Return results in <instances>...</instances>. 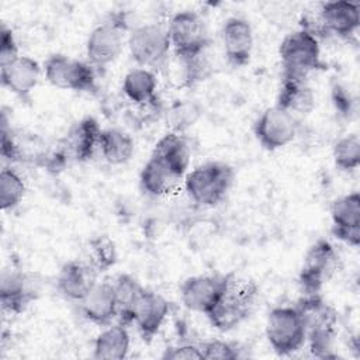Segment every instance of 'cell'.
I'll list each match as a JSON object with an SVG mask.
<instances>
[{
	"mask_svg": "<svg viewBox=\"0 0 360 360\" xmlns=\"http://www.w3.org/2000/svg\"><path fill=\"white\" fill-rule=\"evenodd\" d=\"M112 287H114V294H115L117 308H118L117 319L118 322L128 326L131 323L132 308L145 287H142L139 281L128 273L118 274L117 278L112 281Z\"/></svg>",
	"mask_w": 360,
	"mask_h": 360,
	"instance_id": "27",
	"label": "cell"
},
{
	"mask_svg": "<svg viewBox=\"0 0 360 360\" xmlns=\"http://www.w3.org/2000/svg\"><path fill=\"white\" fill-rule=\"evenodd\" d=\"M235 180V170L225 162L212 160L195 166L184 176V190L188 198L201 207L219 204Z\"/></svg>",
	"mask_w": 360,
	"mask_h": 360,
	"instance_id": "2",
	"label": "cell"
},
{
	"mask_svg": "<svg viewBox=\"0 0 360 360\" xmlns=\"http://www.w3.org/2000/svg\"><path fill=\"white\" fill-rule=\"evenodd\" d=\"M298 134V121L294 114L277 107L266 108L253 122V135L260 146L269 152L291 143Z\"/></svg>",
	"mask_w": 360,
	"mask_h": 360,
	"instance_id": "10",
	"label": "cell"
},
{
	"mask_svg": "<svg viewBox=\"0 0 360 360\" xmlns=\"http://www.w3.org/2000/svg\"><path fill=\"white\" fill-rule=\"evenodd\" d=\"M79 305L82 315L98 326H107L118 316L114 287L110 281H97Z\"/></svg>",
	"mask_w": 360,
	"mask_h": 360,
	"instance_id": "19",
	"label": "cell"
},
{
	"mask_svg": "<svg viewBox=\"0 0 360 360\" xmlns=\"http://www.w3.org/2000/svg\"><path fill=\"white\" fill-rule=\"evenodd\" d=\"M229 277L231 273L187 277L180 285V300L183 305L190 311L207 315L222 295Z\"/></svg>",
	"mask_w": 360,
	"mask_h": 360,
	"instance_id": "11",
	"label": "cell"
},
{
	"mask_svg": "<svg viewBox=\"0 0 360 360\" xmlns=\"http://www.w3.org/2000/svg\"><path fill=\"white\" fill-rule=\"evenodd\" d=\"M295 307L304 321L307 332L316 328L338 326V312L321 294L302 295Z\"/></svg>",
	"mask_w": 360,
	"mask_h": 360,
	"instance_id": "26",
	"label": "cell"
},
{
	"mask_svg": "<svg viewBox=\"0 0 360 360\" xmlns=\"http://www.w3.org/2000/svg\"><path fill=\"white\" fill-rule=\"evenodd\" d=\"M338 335V326L316 328L307 332V342L311 353L318 359H336L335 340Z\"/></svg>",
	"mask_w": 360,
	"mask_h": 360,
	"instance_id": "32",
	"label": "cell"
},
{
	"mask_svg": "<svg viewBox=\"0 0 360 360\" xmlns=\"http://www.w3.org/2000/svg\"><path fill=\"white\" fill-rule=\"evenodd\" d=\"M257 285L252 280L238 278L231 273L229 281L214 308L205 315L219 332H228L249 318L257 300Z\"/></svg>",
	"mask_w": 360,
	"mask_h": 360,
	"instance_id": "1",
	"label": "cell"
},
{
	"mask_svg": "<svg viewBox=\"0 0 360 360\" xmlns=\"http://www.w3.org/2000/svg\"><path fill=\"white\" fill-rule=\"evenodd\" d=\"M128 31L122 13L111 15L107 21L94 27L86 41V56L96 69H103L118 59L125 45Z\"/></svg>",
	"mask_w": 360,
	"mask_h": 360,
	"instance_id": "7",
	"label": "cell"
},
{
	"mask_svg": "<svg viewBox=\"0 0 360 360\" xmlns=\"http://www.w3.org/2000/svg\"><path fill=\"white\" fill-rule=\"evenodd\" d=\"M180 180L163 160L152 153L139 172V186L142 191L152 197H162L172 193Z\"/></svg>",
	"mask_w": 360,
	"mask_h": 360,
	"instance_id": "21",
	"label": "cell"
},
{
	"mask_svg": "<svg viewBox=\"0 0 360 360\" xmlns=\"http://www.w3.org/2000/svg\"><path fill=\"white\" fill-rule=\"evenodd\" d=\"M131 336L127 325L110 323L97 335L93 343V357L97 360H122L128 356Z\"/></svg>",
	"mask_w": 360,
	"mask_h": 360,
	"instance_id": "22",
	"label": "cell"
},
{
	"mask_svg": "<svg viewBox=\"0 0 360 360\" xmlns=\"http://www.w3.org/2000/svg\"><path fill=\"white\" fill-rule=\"evenodd\" d=\"M276 105L291 114H308L315 107V93L308 79L281 75Z\"/></svg>",
	"mask_w": 360,
	"mask_h": 360,
	"instance_id": "20",
	"label": "cell"
},
{
	"mask_svg": "<svg viewBox=\"0 0 360 360\" xmlns=\"http://www.w3.org/2000/svg\"><path fill=\"white\" fill-rule=\"evenodd\" d=\"M152 155L163 160L177 177L184 179V176L187 174L191 152L188 142L183 135L177 132L165 134L156 142Z\"/></svg>",
	"mask_w": 360,
	"mask_h": 360,
	"instance_id": "23",
	"label": "cell"
},
{
	"mask_svg": "<svg viewBox=\"0 0 360 360\" xmlns=\"http://www.w3.org/2000/svg\"><path fill=\"white\" fill-rule=\"evenodd\" d=\"M319 24L328 34L347 39L360 25V6L354 1H325L319 8Z\"/></svg>",
	"mask_w": 360,
	"mask_h": 360,
	"instance_id": "15",
	"label": "cell"
},
{
	"mask_svg": "<svg viewBox=\"0 0 360 360\" xmlns=\"http://www.w3.org/2000/svg\"><path fill=\"white\" fill-rule=\"evenodd\" d=\"M332 235L338 240H340L352 248H359V245H360V228H350V229L332 228Z\"/></svg>",
	"mask_w": 360,
	"mask_h": 360,
	"instance_id": "37",
	"label": "cell"
},
{
	"mask_svg": "<svg viewBox=\"0 0 360 360\" xmlns=\"http://www.w3.org/2000/svg\"><path fill=\"white\" fill-rule=\"evenodd\" d=\"M165 360H202L200 345L181 343L169 346L160 356Z\"/></svg>",
	"mask_w": 360,
	"mask_h": 360,
	"instance_id": "36",
	"label": "cell"
},
{
	"mask_svg": "<svg viewBox=\"0 0 360 360\" xmlns=\"http://www.w3.org/2000/svg\"><path fill=\"white\" fill-rule=\"evenodd\" d=\"M98 149L107 163L120 166L129 162L134 156L135 142L132 136L124 129L105 128L100 134Z\"/></svg>",
	"mask_w": 360,
	"mask_h": 360,
	"instance_id": "24",
	"label": "cell"
},
{
	"mask_svg": "<svg viewBox=\"0 0 360 360\" xmlns=\"http://www.w3.org/2000/svg\"><path fill=\"white\" fill-rule=\"evenodd\" d=\"M158 89L156 75L145 68H134L124 76L122 93L136 105H148L155 101Z\"/></svg>",
	"mask_w": 360,
	"mask_h": 360,
	"instance_id": "25",
	"label": "cell"
},
{
	"mask_svg": "<svg viewBox=\"0 0 360 360\" xmlns=\"http://www.w3.org/2000/svg\"><path fill=\"white\" fill-rule=\"evenodd\" d=\"M266 339L278 356H290L304 347L307 329L295 305H280L267 314Z\"/></svg>",
	"mask_w": 360,
	"mask_h": 360,
	"instance_id": "4",
	"label": "cell"
},
{
	"mask_svg": "<svg viewBox=\"0 0 360 360\" xmlns=\"http://www.w3.org/2000/svg\"><path fill=\"white\" fill-rule=\"evenodd\" d=\"M332 228H360V195L357 191L338 197L330 205Z\"/></svg>",
	"mask_w": 360,
	"mask_h": 360,
	"instance_id": "28",
	"label": "cell"
},
{
	"mask_svg": "<svg viewBox=\"0 0 360 360\" xmlns=\"http://www.w3.org/2000/svg\"><path fill=\"white\" fill-rule=\"evenodd\" d=\"M200 345L202 360H235L240 357V349L226 340H205Z\"/></svg>",
	"mask_w": 360,
	"mask_h": 360,
	"instance_id": "33",
	"label": "cell"
},
{
	"mask_svg": "<svg viewBox=\"0 0 360 360\" xmlns=\"http://www.w3.org/2000/svg\"><path fill=\"white\" fill-rule=\"evenodd\" d=\"M330 98L335 110L342 115V117H350L354 111V98L352 93L339 83H335L330 89Z\"/></svg>",
	"mask_w": 360,
	"mask_h": 360,
	"instance_id": "35",
	"label": "cell"
},
{
	"mask_svg": "<svg viewBox=\"0 0 360 360\" xmlns=\"http://www.w3.org/2000/svg\"><path fill=\"white\" fill-rule=\"evenodd\" d=\"M44 75L51 86L62 90L79 93H94L97 90L96 68L89 62L63 53H53L45 60Z\"/></svg>",
	"mask_w": 360,
	"mask_h": 360,
	"instance_id": "8",
	"label": "cell"
},
{
	"mask_svg": "<svg viewBox=\"0 0 360 360\" xmlns=\"http://www.w3.org/2000/svg\"><path fill=\"white\" fill-rule=\"evenodd\" d=\"M103 128L94 117H83L76 121L63 139V150L76 162H87L98 149L100 134Z\"/></svg>",
	"mask_w": 360,
	"mask_h": 360,
	"instance_id": "18",
	"label": "cell"
},
{
	"mask_svg": "<svg viewBox=\"0 0 360 360\" xmlns=\"http://www.w3.org/2000/svg\"><path fill=\"white\" fill-rule=\"evenodd\" d=\"M39 295L35 277L21 270H4L0 280V304L4 314H22Z\"/></svg>",
	"mask_w": 360,
	"mask_h": 360,
	"instance_id": "12",
	"label": "cell"
},
{
	"mask_svg": "<svg viewBox=\"0 0 360 360\" xmlns=\"http://www.w3.org/2000/svg\"><path fill=\"white\" fill-rule=\"evenodd\" d=\"M25 195V183L21 174L13 167H3L0 172V205L3 211L18 207Z\"/></svg>",
	"mask_w": 360,
	"mask_h": 360,
	"instance_id": "29",
	"label": "cell"
},
{
	"mask_svg": "<svg viewBox=\"0 0 360 360\" xmlns=\"http://www.w3.org/2000/svg\"><path fill=\"white\" fill-rule=\"evenodd\" d=\"M41 77L39 63L25 55H20L8 66L0 68L1 86L8 89L20 100H31V93L37 87Z\"/></svg>",
	"mask_w": 360,
	"mask_h": 360,
	"instance_id": "17",
	"label": "cell"
},
{
	"mask_svg": "<svg viewBox=\"0 0 360 360\" xmlns=\"http://www.w3.org/2000/svg\"><path fill=\"white\" fill-rule=\"evenodd\" d=\"M166 28L172 51L181 62L200 56L210 45L207 25L197 11L183 10L176 13Z\"/></svg>",
	"mask_w": 360,
	"mask_h": 360,
	"instance_id": "5",
	"label": "cell"
},
{
	"mask_svg": "<svg viewBox=\"0 0 360 360\" xmlns=\"http://www.w3.org/2000/svg\"><path fill=\"white\" fill-rule=\"evenodd\" d=\"M89 263L100 271H107L115 266L118 259V252L114 240L107 235H100L89 240Z\"/></svg>",
	"mask_w": 360,
	"mask_h": 360,
	"instance_id": "31",
	"label": "cell"
},
{
	"mask_svg": "<svg viewBox=\"0 0 360 360\" xmlns=\"http://www.w3.org/2000/svg\"><path fill=\"white\" fill-rule=\"evenodd\" d=\"M0 34V68H4L14 62L20 56V52L11 28H7L3 24Z\"/></svg>",
	"mask_w": 360,
	"mask_h": 360,
	"instance_id": "34",
	"label": "cell"
},
{
	"mask_svg": "<svg viewBox=\"0 0 360 360\" xmlns=\"http://www.w3.org/2000/svg\"><path fill=\"white\" fill-rule=\"evenodd\" d=\"M97 283V270L80 260L66 262L56 277L58 292L75 302H80Z\"/></svg>",
	"mask_w": 360,
	"mask_h": 360,
	"instance_id": "16",
	"label": "cell"
},
{
	"mask_svg": "<svg viewBox=\"0 0 360 360\" xmlns=\"http://www.w3.org/2000/svg\"><path fill=\"white\" fill-rule=\"evenodd\" d=\"M131 59L139 66L153 72L162 69L172 51L167 28L158 22L138 25L127 38Z\"/></svg>",
	"mask_w": 360,
	"mask_h": 360,
	"instance_id": "6",
	"label": "cell"
},
{
	"mask_svg": "<svg viewBox=\"0 0 360 360\" xmlns=\"http://www.w3.org/2000/svg\"><path fill=\"white\" fill-rule=\"evenodd\" d=\"M169 311V301L163 295L143 288L132 308L131 323L136 326L145 342H150L167 319Z\"/></svg>",
	"mask_w": 360,
	"mask_h": 360,
	"instance_id": "13",
	"label": "cell"
},
{
	"mask_svg": "<svg viewBox=\"0 0 360 360\" xmlns=\"http://www.w3.org/2000/svg\"><path fill=\"white\" fill-rule=\"evenodd\" d=\"M339 256L333 245L326 239H318L305 253L304 264L298 274V285L302 295L321 294L325 283L336 271Z\"/></svg>",
	"mask_w": 360,
	"mask_h": 360,
	"instance_id": "9",
	"label": "cell"
},
{
	"mask_svg": "<svg viewBox=\"0 0 360 360\" xmlns=\"http://www.w3.org/2000/svg\"><path fill=\"white\" fill-rule=\"evenodd\" d=\"M221 41L226 60L233 68L246 66L253 51V30L242 17H229L221 28Z\"/></svg>",
	"mask_w": 360,
	"mask_h": 360,
	"instance_id": "14",
	"label": "cell"
},
{
	"mask_svg": "<svg viewBox=\"0 0 360 360\" xmlns=\"http://www.w3.org/2000/svg\"><path fill=\"white\" fill-rule=\"evenodd\" d=\"M278 55L283 68L281 75L285 76L308 79L309 73L325 69L318 37L305 28L285 35L280 44Z\"/></svg>",
	"mask_w": 360,
	"mask_h": 360,
	"instance_id": "3",
	"label": "cell"
},
{
	"mask_svg": "<svg viewBox=\"0 0 360 360\" xmlns=\"http://www.w3.org/2000/svg\"><path fill=\"white\" fill-rule=\"evenodd\" d=\"M333 163L343 172H353L360 166V139L356 134L339 138L332 149Z\"/></svg>",
	"mask_w": 360,
	"mask_h": 360,
	"instance_id": "30",
	"label": "cell"
}]
</instances>
